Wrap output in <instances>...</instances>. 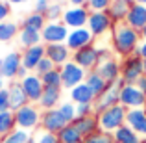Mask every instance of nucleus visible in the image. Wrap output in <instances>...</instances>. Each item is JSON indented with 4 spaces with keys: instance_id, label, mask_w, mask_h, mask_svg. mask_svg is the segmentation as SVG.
<instances>
[{
    "instance_id": "obj_1",
    "label": "nucleus",
    "mask_w": 146,
    "mask_h": 143,
    "mask_svg": "<svg viewBox=\"0 0 146 143\" xmlns=\"http://www.w3.org/2000/svg\"><path fill=\"white\" fill-rule=\"evenodd\" d=\"M141 43V34L128 26L126 22H118L113 24L111 30V45H113V52L122 58H128L135 54L137 47Z\"/></svg>"
},
{
    "instance_id": "obj_2",
    "label": "nucleus",
    "mask_w": 146,
    "mask_h": 143,
    "mask_svg": "<svg viewBox=\"0 0 146 143\" xmlns=\"http://www.w3.org/2000/svg\"><path fill=\"white\" fill-rule=\"evenodd\" d=\"M126 113H128V108H124L122 104H115V106L107 108L106 111L98 113V125L102 132H109L113 134L117 128H120L122 125H126Z\"/></svg>"
},
{
    "instance_id": "obj_3",
    "label": "nucleus",
    "mask_w": 146,
    "mask_h": 143,
    "mask_svg": "<svg viewBox=\"0 0 146 143\" xmlns=\"http://www.w3.org/2000/svg\"><path fill=\"white\" fill-rule=\"evenodd\" d=\"M41 111L35 104L28 102L26 106H22L21 110L15 111V121H17V128L28 130V132H33L35 128L41 126Z\"/></svg>"
},
{
    "instance_id": "obj_4",
    "label": "nucleus",
    "mask_w": 146,
    "mask_h": 143,
    "mask_svg": "<svg viewBox=\"0 0 146 143\" xmlns=\"http://www.w3.org/2000/svg\"><path fill=\"white\" fill-rule=\"evenodd\" d=\"M89 7L87 6H70L63 11L61 22L67 26L68 30H76V28H85L89 22Z\"/></svg>"
},
{
    "instance_id": "obj_5",
    "label": "nucleus",
    "mask_w": 146,
    "mask_h": 143,
    "mask_svg": "<svg viewBox=\"0 0 146 143\" xmlns=\"http://www.w3.org/2000/svg\"><path fill=\"white\" fill-rule=\"evenodd\" d=\"M143 75H144L143 58L137 56V54L124 58V61L120 63V76L126 80V84H137V80Z\"/></svg>"
},
{
    "instance_id": "obj_6",
    "label": "nucleus",
    "mask_w": 146,
    "mask_h": 143,
    "mask_svg": "<svg viewBox=\"0 0 146 143\" xmlns=\"http://www.w3.org/2000/svg\"><path fill=\"white\" fill-rule=\"evenodd\" d=\"M85 78H87V71L82 69L78 63H74L72 60L67 61V63L61 67V82H63V87L72 89V87L83 84Z\"/></svg>"
},
{
    "instance_id": "obj_7",
    "label": "nucleus",
    "mask_w": 146,
    "mask_h": 143,
    "mask_svg": "<svg viewBox=\"0 0 146 143\" xmlns=\"http://www.w3.org/2000/svg\"><path fill=\"white\" fill-rule=\"evenodd\" d=\"M87 28L91 30L94 37H102L107 32L113 30V21L107 15V11H91L89 15V22H87Z\"/></svg>"
},
{
    "instance_id": "obj_8",
    "label": "nucleus",
    "mask_w": 146,
    "mask_h": 143,
    "mask_svg": "<svg viewBox=\"0 0 146 143\" xmlns=\"http://www.w3.org/2000/svg\"><path fill=\"white\" fill-rule=\"evenodd\" d=\"M146 95L137 87V84H126L120 89V104L128 110L133 108H144Z\"/></svg>"
},
{
    "instance_id": "obj_9",
    "label": "nucleus",
    "mask_w": 146,
    "mask_h": 143,
    "mask_svg": "<svg viewBox=\"0 0 146 143\" xmlns=\"http://www.w3.org/2000/svg\"><path fill=\"white\" fill-rule=\"evenodd\" d=\"M72 61L78 63L82 69H85L87 73L89 71H94L98 67V50L94 45H89V47H83L76 52H72Z\"/></svg>"
},
{
    "instance_id": "obj_10",
    "label": "nucleus",
    "mask_w": 146,
    "mask_h": 143,
    "mask_svg": "<svg viewBox=\"0 0 146 143\" xmlns=\"http://www.w3.org/2000/svg\"><path fill=\"white\" fill-rule=\"evenodd\" d=\"M21 86H22V89H24V93H26L30 102L32 104L39 102L41 95H43V91H44V84H43V80H41V76L37 75V73H28V75L21 80Z\"/></svg>"
},
{
    "instance_id": "obj_11",
    "label": "nucleus",
    "mask_w": 146,
    "mask_h": 143,
    "mask_svg": "<svg viewBox=\"0 0 146 143\" xmlns=\"http://www.w3.org/2000/svg\"><path fill=\"white\" fill-rule=\"evenodd\" d=\"M70 30L63 24V22H46L41 32V39L46 45H54V43H65L67 41V36Z\"/></svg>"
},
{
    "instance_id": "obj_12",
    "label": "nucleus",
    "mask_w": 146,
    "mask_h": 143,
    "mask_svg": "<svg viewBox=\"0 0 146 143\" xmlns=\"http://www.w3.org/2000/svg\"><path fill=\"white\" fill-rule=\"evenodd\" d=\"M94 43V36L91 34V30L87 28H76V30H70L67 36V41H65V45H67L68 48H70V52H76V50L83 48V47H89V45Z\"/></svg>"
},
{
    "instance_id": "obj_13",
    "label": "nucleus",
    "mask_w": 146,
    "mask_h": 143,
    "mask_svg": "<svg viewBox=\"0 0 146 143\" xmlns=\"http://www.w3.org/2000/svg\"><path fill=\"white\" fill-rule=\"evenodd\" d=\"M67 125L68 123L63 119V115L59 113L57 108L46 110L41 115V130H46V132H52V134H59Z\"/></svg>"
},
{
    "instance_id": "obj_14",
    "label": "nucleus",
    "mask_w": 146,
    "mask_h": 143,
    "mask_svg": "<svg viewBox=\"0 0 146 143\" xmlns=\"http://www.w3.org/2000/svg\"><path fill=\"white\" fill-rule=\"evenodd\" d=\"M115 104H120V89L115 84H109V87L94 100V113L96 115L102 113V111H106L107 108L115 106Z\"/></svg>"
},
{
    "instance_id": "obj_15",
    "label": "nucleus",
    "mask_w": 146,
    "mask_h": 143,
    "mask_svg": "<svg viewBox=\"0 0 146 143\" xmlns=\"http://www.w3.org/2000/svg\"><path fill=\"white\" fill-rule=\"evenodd\" d=\"M44 54L56 67H63L67 61H70V48L65 43H54V45H44Z\"/></svg>"
},
{
    "instance_id": "obj_16",
    "label": "nucleus",
    "mask_w": 146,
    "mask_h": 143,
    "mask_svg": "<svg viewBox=\"0 0 146 143\" xmlns=\"http://www.w3.org/2000/svg\"><path fill=\"white\" fill-rule=\"evenodd\" d=\"M46 56L44 54V45H35V47H30V48H24V52L21 54V60H22V67L26 69L28 73L35 71L39 61Z\"/></svg>"
},
{
    "instance_id": "obj_17",
    "label": "nucleus",
    "mask_w": 146,
    "mask_h": 143,
    "mask_svg": "<svg viewBox=\"0 0 146 143\" xmlns=\"http://www.w3.org/2000/svg\"><path fill=\"white\" fill-rule=\"evenodd\" d=\"M126 125L133 128L141 138H146V110L144 108H133L126 113Z\"/></svg>"
},
{
    "instance_id": "obj_18",
    "label": "nucleus",
    "mask_w": 146,
    "mask_h": 143,
    "mask_svg": "<svg viewBox=\"0 0 146 143\" xmlns=\"http://www.w3.org/2000/svg\"><path fill=\"white\" fill-rule=\"evenodd\" d=\"M107 84H115L118 78H120V63H118L115 58L111 60H106V61H100L98 67L94 69Z\"/></svg>"
},
{
    "instance_id": "obj_19",
    "label": "nucleus",
    "mask_w": 146,
    "mask_h": 143,
    "mask_svg": "<svg viewBox=\"0 0 146 143\" xmlns=\"http://www.w3.org/2000/svg\"><path fill=\"white\" fill-rule=\"evenodd\" d=\"M21 67H22L21 54L11 52V54H7L6 58L0 60V76H4V78H15Z\"/></svg>"
},
{
    "instance_id": "obj_20",
    "label": "nucleus",
    "mask_w": 146,
    "mask_h": 143,
    "mask_svg": "<svg viewBox=\"0 0 146 143\" xmlns=\"http://www.w3.org/2000/svg\"><path fill=\"white\" fill-rule=\"evenodd\" d=\"M124 22H126L128 26H131L133 30L141 32V30L146 26V6L133 2L131 7H129V11H128V17H126Z\"/></svg>"
},
{
    "instance_id": "obj_21",
    "label": "nucleus",
    "mask_w": 146,
    "mask_h": 143,
    "mask_svg": "<svg viewBox=\"0 0 146 143\" xmlns=\"http://www.w3.org/2000/svg\"><path fill=\"white\" fill-rule=\"evenodd\" d=\"M135 0H113L107 7V15L111 17L113 24H118V22H124L126 17H128V11L131 7V4Z\"/></svg>"
},
{
    "instance_id": "obj_22",
    "label": "nucleus",
    "mask_w": 146,
    "mask_h": 143,
    "mask_svg": "<svg viewBox=\"0 0 146 143\" xmlns=\"http://www.w3.org/2000/svg\"><path fill=\"white\" fill-rule=\"evenodd\" d=\"M72 125L78 128V132L83 136V140L93 134H96L100 130V125H98V117L96 115H89V117H76Z\"/></svg>"
},
{
    "instance_id": "obj_23",
    "label": "nucleus",
    "mask_w": 146,
    "mask_h": 143,
    "mask_svg": "<svg viewBox=\"0 0 146 143\" xmlns=\"http://www.w3.org/2000/svg\"><path fill=\"white\" fill-rule=\"evenodd\" d=\"M7 91H9V110L11 111L21 110L22 106H26L30 102L26 93H24V89H22V86H21V82H13L7 87Z\"/></svg>"
},
{
    "instance_id": "obj_24",
    "label": "nucleus",
    "mask_w": 146,
    "mask_h": 143,
    "mask_svg": "<svg viewBox=\"0 0 146 143\" xmlns=\"http://www.w3.org/2000/svg\"><path fill=\"white\" fill-rule=\"evenodd\" d=\"M59 99H61V87H44V91H43V95H41V99H39L37 104H39L44 111L54 110V108H57V104H59Z\"/></svg>"
},
{
    "instance_id": "obj_25",
    "label": "nucleus",
    "mask_w": 146,
    "mask_h": 143,
    "mask_svg": "<svg viewBox=\"0 0 146 143\" xmlns=\"http://www.w3.org/2000/svg\"><path fill=\"white\" fill-rule=\"evenodd\" d=\"M70 99L74 100L76 104H89V102H94L96 97L91 91V87L83 82V84H80V86H76V87L70 89Z\"/></svg>"
},
{
    "instance_id": "obj_26",
    "label": "nucleus",
    "mask_w": 146,
    "mask_h": 143,
    "mask_svg": "<svg viewBox=\"0 0 146 143\" xmlns=\"http://www.w3.org/2000/svg\"><path fill=\"white\" fill-rule=\"evenodd\" d=\"M113 140H115V143H141L143 138L133 128H129L128 125H122L120 128H117L113 132Z\"/></svg>"
},
{
    "instance_id": "obj_27",
    "label": "nucleus",
    "mask_w": 146,
    "mask_h": 143,
    "mask_svg": "<svg viewBox=\"0 0 146 143\" xmlns=\"http://www.w3.org/2000/svg\"><path fill=\"white\" fill-rule=\"evenodd\" d=\"M85 84L91 87V91L94 93V97H100L104 93V91L109 87V84L106 82V80L102 78V76L98 75L96 71H89L87 73V78H85Z\"/></svg>"
},
{
    "instance_id": "obj_28",
    "label": "nucleus",
    "mask_w": 146,
    "mask_h": 143,
    "mask_svg": "<svg viewBox=\"0 0 146 143\" xmlns=\"http://www.w3.org/2000/svg\"><path fill=\"white\" fill-rule=\"evenodd\" d=\"M17 128V121H15V111H0V138H6Z\"/></svg>"
},
{
    "instance_id": "obj_29",
    "label": "nucleus",
    "mask_w": 146,
    "mask_h": 143,
    "mask_svg": "<svg viewBox=\"0 0 146 143\" xmlns=\"http://www.w3.org/2000/svg\"><path fill=\"white\" fill-rule=\"evenodd\" d=\"M57 140H59V143H83V136L70 123V125H67L59 134H57Z\"/></svg>"
},
{
    "instance_id": "obj_30",
    "label": "nucleus",
    "mask_w": 146,
    "mask_h": 143,
    "mask_svg": "<svg viewBox=\"0 0 146 143\" xmlns=\"http://www.w3.org/2000/svg\"><path fill=\"white\" fill-rule=\"evenodd\" d=\"M19 41L24 48H30V47H35L39 45L41 41V32H35V30H30V28H22L19 32Z\"/></svg>"
},
{
    "instance_id": "obj_31",
    "label": "nucleus",
    "mask_w": 146,
    "mask_h": 143,
    "mask_svg": "<svg viewBox=\"0 0 146 143\" xmlns=\"http://www.w3.org/2000/svg\"><path fill=\"white\" fill-rule=\"evenodd\" d=\"M44 24H46V17L33 11L32 15H28V17L24 19V22H22V28H30V30H35V32H43Z\"/></svg>"
},
{
    "instance_id": "obj_32",
    "label": "nucleus",
    "mask_w": 146,
    "mask_h": 143,
    "mask_svg": "<svg viewBox=\"0 0 146 143\" xmlns=\"http://www.w3.org/2000/svg\"><path fill=\"white\" fill-rule=\"evenodd\" d=\"M41 80H43L44 87H61L63 86V82H61V69L56 67L52 71H48L46 75L41 76Z\"/></svg>"
},
{
    "instance_id": "obj_33",
    "label": "nucleus",
    "mask_w": 146,
    "mask_h": 143,
    "mask_svg": "<svg viewBox=\"0 0 146 143\" xmlns=\"http://www.w3.org/2000/svg\"><path fill=\"white\" fill-rule=\"evenodd\" d=\"M30 138H32V132L22 130V128H15L11 134L2 138V143H28Z\"/></svg>"
},
{
    "instance_id": "obj_34",
    "label": "nucleus",
    "mask_w": 146,
    "mask_h": 143,
    "mask_svg": "<svg viewBox=\"0 0 146 143\" xmlns=\"http://www.w3.org/2000/svg\"><path fill=\"white\" fill-rule=\"evenodd\" d=\"M19 32V26L15 22H9V21H4L0 22V41L6 43V41H11Z\"/></svg>"
},
{
    "instance_id": "obj_35",
    "label": "nucleus",
    "mask_w": 146,
    "mask_h": 143,
    "mask_svg": "<svg viewBox=\"0 0 146 143\" xmlns=\"http://www.w3.org/2000/svg\"><path fill=\"white\" fill-rule=\"evenodd\" d=\"M57 110H59V113L63 115V119L70 125V123H74L76 119V104L72 102H61L59 106H57Z\"/></svg>"
},
{
    "instance_id": "obj_36",
    "label": "nucleus",
    "mask_w": 146,
    "mask_h": 143,
    "mask_svg": "<svg viewBox=\"0 0 146 143\" xmlns=\"http://www.w3.org/2000/svg\"><path fill=\"white\" fill-rule=\"evenodd\" d=\"M63 6L61 4H50V7H48V11L44 13V17H46V21L48 22H59L61 21V17H63Z\"/></svg>"
},
{
    "instance_id": "obj_37",
    "label": "nucleus",
    "mask_w": 146,
    "mask_h": 143,
    "mask_svg": "<svg viewBox=\"0 0 146 143\" xmlns=\"http://www.w3.org/2000/svg\"><path fill=\"white\" fill-rule=\"evenodd\" d=\"M83 143H115V140H113V134L98 130L96 134H93V136L85 138V140H83Z\"/></svg>"
},
{
    "instance_id": "obj_38",
    "label": "nucleus",
    "mask_w": 146,
    "mask_h": 143,
    "mask_svg": "<svg viewBox=\"0 0 146 143\" xmlns=\"http://www.w3.org/2000/svg\"><path fill=\"white\" fill-rule=\"evenodd\" d=\"M33 138H35V143H59L57 134L46 132V130H39L37 134H33Z\"/></svg>"
},
{
    "instance_id": "obj_39",
    "label": "nucleus",
    "mask_w": 146,
    "mask_h": 143,
    "mask_svg": "<svg viewBox=\"0 0 146 143\" xmlns=\"http://www.w3.org/2000/svg\"><path fill=\"white\" fill-rule=\"evenodd\" d=\"M89 115H96L94 113V102L76 104V117H89Z\"/></svg>"
},
{
    "instance_id": "obj_40",
    "label": "nucleus",
    "mask_w": 146,
    "mask_h": 143,
    "mask_svg": "<svg viewBox=\"0 0 146 143\" xmlns=\"http://www.w3.org/2000/svg\"><path fill=\"white\" fill-rule=\"evenodd\" d=\"M111 2L113 0H89L87 7H89V11H107Z\"/></svg>"
},
{
    "instance_id": "obj_41",
    "label": "nucleus",
    "mask_w": 146,
    "mask_h": 143,
    "mask_svg": "<svg viewBox=\"0 0 146 143\" xmlns=\"http://www.w3.org/2000/svg\"><path fill=\"white\" fill-rule=\"evenodd\" d=\"M52 69H56V65L52 63V60H48V58L44 56L43 60L39 61V65H37V69H35L33 73H37L39 76H43V75H46L48 71H52Z\"/></svg>"
},
{
    "instance_id": "obj_42",
    "label": "nucleus",
    "mask_w": 146,
    "mask_h": 143,
    "mask_svg": "<svg viewBox=\"0 0 146 143\" xmlns=\"http://www.w3.org/2000/svg\"><path fill=\"white\" fill-rule=\"evenodd\" d=\"M7 110H9V91L6 87V89L0 91V111H7Z\"/></svg>"
},
{
    "instance_id": "obj_43",
    "label": "nucleus",
    "mask_w": 146,
    "mask_h": 143,
    "mask_svg": "<svg viewBox=\"0 0 146 143\" xmlns=\"http://www.w3.org/2000/svg\"><path fill=\"white\" fill-rule=\"evenodd\" d=\"M96 50H98V61H106V60L113 58V52L106 47H96Z\"/></svg>"
},
{
    "instance_id": "obj_44",
    "label": "nucleus",
    "mask_w": 146,
    "mask_h": 143,
    "mask_svg": "<svg viewBox=\"0 0 146 143\" xmlns=\"http://www.w3.org/2000/svg\"><path fill=\"white\" fill-rule=\"evenodd\" d=\"M9 17V4L6 0H0V22H4Z\"/></svg>"
},
{
    "instance_id": "obj_45",
    "label": "nucleus",
    "mask_w": 146,
    "mask_h": 143,
    "mask_svg": "<svg viewBox=\"0 0 146 143\" xmlns=\"http://www.w3.org/2000/svg\"><path fill=\"white\" fill-rule=\"evenodd\" d=\"M48 7H50V0H37V4H35V13L44 15L48 11Z\"/></svg>"
},
{
    "instance_id": "obj_46",
    "label": "nucleus",
    "mask_w": 146,
    "mask_h": 143,
    "mask_svg": "<svg viewBox=\"0 0 146 143\" xmlns=\"http://www.w3.org/2000/svg\"><path fill=\"white\" fill-rule=\"evenodd\" d=\"M135 54H137V56H141L143 60H146V41H141V43H139V47H137Z\"/></svg>"
},
{
    "instance_id": "obj_47",
    "label": "nucleus",
    "mask_w": 146,
    "mask_h": 143,
    "mask_svg": "<svg viewBox=\"0 0 146 143\" xmlns=\"http://www.w3.org/2000/svg\"><path fill=\"white\" fill-rule=\"evenodd\" d=\"M137 87H139V89H141V91H143V93L146 95V73H144L143 76H141L139 80H137Z\"/></svg>"
},
{
    "instance_id": "obj_48",
    "label": "nucleus",
    "mask_w": 146,
    "mask_h": 143,
    "mask_svg": "<svg viewBox=\"0 0 146 143\" xmlns=\"http://www.w3.org/2000/svg\"><path fill=\"white\" fill-rule=\"evenodd\" d=\"M68 2H70V6H87L89 0H68Z\"/></svg>"
},
{
    "instance_id": "obj_49",
    "label": "nucleus",
    "mask_w": 146,
    "mask_h": 143,
    "mask_svg": "<svg viewBox=\"0 0 146 143\" xmlns=\"http://www.w3.org/2000/svg\"><path fill=\"white\" fill-rule=\"evenodd\" d=\"M26 75H28V71H26L24 67H21V69H19V73H17V78H21V80H22Z\"/></svg>"
},
{
    "instance_id": "obj_50",
    "label": "nucleus",
    "mask_w": 146,
    "mask_h": 143,
    "mask_svg": "<svg viewBox=\"0 0 146 143\" xmlns=\"http://www.w3.org/2000/svg\"><path fill=\"white\" fill-rule=\"evenodd\" d=\"M2 89H6V78L0 76V91H2Z\"/></svg>"
},
{
    "instance_id": "obj_51",
    "label": "nucleus",
    "mask_w": 146,
    "mask_h": 143,
    "mask_svg": "<svg viewBox=\"0 0 146 143\" xmlns=\"http://www.w3.org/2000/svg\"><path fill=\"white\" fill-rule=\"evenodd\" d=\"M139 34H141V37H143V41H146V26H144V28H143V30H141V32H139Z\"/></svg>"
},
{
    "instance_id": "obj_52",
    "label": "nucleus",
    "mask_w": 146,
    "mask_h": 143,
    "mask_svg": "<svg viewBox=\"0 0 146 143\" xmlns=\"http://www.w3.org/2000/svg\"><path fill=\"white\" fill-rule=\"evenodd\" d=\"M7 4H21V2H26V0H6Z\"/></svg>"
},
{
    "instance_id": "obj_53",
    "label": "nucleus",
    "mask_w": 146,
    "mask_h": 143,
    "mask_svg": "<svg viewBox=\"0 0 146 143\" xmlns=\"http://www.w3.org/2000/svg\"><path fill=\"white\" fill-rule=\"evenodd\" d=\"M137 4H143V6H146V0H135Z\"/></svg>"
},
{
    "instance_id": "obj_54",
    "label": "nucleus",
    "mask_w": 146,
    "mask_h": 143,
    "mask_svg": "<svg viewBox=\"0 0 146 143\" xmlns=\"http://www.w3.org/2000/svg\"><path fill=\"white\" fill-rule=\"evenodd\" d=\"M143 67H144V73H146V60H143Z\"/></svg>"
},
{
    "instance_id": "obj_55",
    "label": "nucleus",
    "mask_w": 146,
    "mask_h": 143,
    "mask_svg": "<svg viewBox=\"0 0 146 143\" xmlns=\"http://www.w3.org/2000/svg\"><path fill=\"white\" fill-rule=\"evenodd\" d=\"M61 2H63V0H54V4H61Z\"/></svg>"
},
{
    "instance_id": "obj_56",
    "label": "nucleus",
    "mask_w": 146,
    "mask_h": 143,
    "mask_svg": "<svg viewBox=\"0 0 146 143\" xmlns=\"http://www.w3.org/2000/svg\"><path fill=\"white\" fill-rule=\"evenodd\" d=\"M141 143H146V138H143V141H141Z\"/></svg>"
},
{
    "instance_id": "obj_57",
    "label": "nucleus",
    "mask_w": 146,
    "mask_h": 143,
    "mask_svg": "<svg viewBox=\"0 0 146 143\" xmlns=\"http://www.w3.org/2000/svg\"><path fill=\"white\" fill-rule=\"evenodd\" d=\"M0 143H2V138H0Z\"/></svg>"
}]
</instances>
